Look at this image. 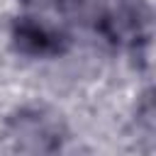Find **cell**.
I'll return each instance as SVG.
<instances>
[{
    "label": "cell",
    "instance_id": "1",
    "mask_svg": "<svg viewBox=\"0 0 156 156\" xmlns=\"http://www.w3.org/2000/svg\"><path fill=\"white\" fill-rule=\"evenodd\" d=\"M100 37L127 51H139L151 39V7L146 0H102L95 12Z\"/></svg>",
    "mask_w": 156,
    "mask_h": 156
},
{
    "label": "cell",
    "instance_id": "3",
    "mask_svg": "<svg viewBox=\"0 0 156 156\" xmlns=\"http://www.w3.org/2000/svg\"><path fill=\"white\" fill-rule=\"evenodd\" d=\"M10 41L17 54L29 58H58L71 46V39L63 29L37 15L15 17L10 24Z\"/></svg>",
    "mask_w": 156,
    "mask_h": 156
},
{
    "label": "cell",
    "instance_id": "4",
    "mask_svg": "<svg viewBox=\"0 0 156 156\" xmlns=\"http://www.w3.org/2000/svg\"><path fill=\"white\" fill-rule=\"evenodd\" d=\"M85 0H54V5H56V10H63V12H68V10H76L78 5H83Z\"/></svg>",
    "mask_w": 156,
    "mask_h": 156
},
{
    "label": "cell",
    "instance_id": "2",
    "mask_svg": "<svg viewBox=\"0 0 156 156\" xmlns=\"http://www.w3.org/2000/svg\"><path fill=\"white\" fill-rule=\"evenodd\" d=\"M7 136L29 156H54L66 141V124L46 107H22L7 119Z\"/></svg>",
    "mask_w": 156,
    "mask_h": 156
}]
</instances>
